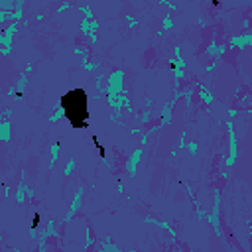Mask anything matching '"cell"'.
I'll list each match as a JSON object with an SVG mask.
<instances>
[{
  "label": "cell",
  "instance_id": "obj_1",
  "mask_svg": "<svg viewBox=\"0 0 252 252\" xmlns=\"http://www.w3.org/2000/svg\"><path fill=\"white\" fill-rule=\"evenodd\" d=\"M85 98V94H83V91H71L65 98H63V108H65V114L71 118V122L75 120V112H79L81 116H83V120L87 118V106H85V102H81L79 104V100H83Z\"/></svg>",
  "mask_w": 252,
  "mask_h": 252
}]
</instances>
